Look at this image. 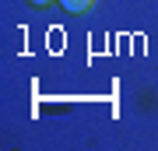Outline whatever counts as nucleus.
<instances>
[{
    "instance_id": "obj_1",
    "label": "nucleus",
    "mask_w": 158,
    "mask_h": 151,
    "mask_svg": "<svg viewBox=\"0 0 158 151\" xmlns=\"http://www.w3.org/2000/svg\"><path fill=\"white\" fill-rule=\"evenodd\" d=\"M60 4H63V11H70V14H85L95 0H60Z\"/></svg>"
},
{
    "instance_id": "obj_2",
    "label": "nucleus",
    "mask_w": 158,
    "mask_h": 151,
    "mask_svg": "<svg viewBox=\"0 0 158 151\" xmlns=\"http://www.w3.org/2000/svg\"><path fill=\"white\" fill-rule=\"evenodd\" d=\"M28 4H35V7H42V4H49V0H28Z\"/></svg>"
}]
</instances>
